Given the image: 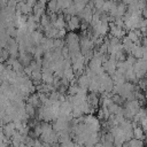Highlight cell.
I'll return each instance as SVG.
<instances>
[{"label": "cell", "instance_id": "obj_1", "mask_svg": "<svg viewBox=\"0 0 147 147\" xmlns=\"http://www.w3.org/2000/svg\"><path fill=\"white\" fill-rule=\"evenodd\" d=\"M67 24L71 31L80 28V20L77 16H67Z\"/></svg>", "mask_w": 147, "mask_h": 147}, {"label": "cell", "instance_id": "obj_2", "mask_svg": "<svg viewBox=\"0 0 147 147\" xmlns=\"http://www.w3.org/2000/svg\"><path fill=\"white\" fill-rule=\"evenodd\" d=\"M132 133H133V138L134 139H138V140H144L145 139V133H144V131H142V129L141 127H134L133 130H132Z\"/></svg>", "mask_w": 147, "mask_h": 147}, {"label": "cell", "instance_id": "obj_3", "mask_svg": "<svg viewBox=\"0 0 147 147\" xmlns=\"http://www.w3.org/2000/svg\"><path fill=\"white\" fill-rule=\"evenodd\" d=\"M24 110H25V114L29 117H34V115H36V108L34 107H32L31 105L26 103L25 107H24Z\"/></svg>", "mask_w": 147, "mask_h": 147}, {"label": "cell", "instance_id": "obj_4", "mask_svg": "<svg viewBox=\"0 0 147 147\" xmlns=\"http://www.w3.org/2000/svg\"><path fill=\"white\" fill-rule=\"evenodd\" d=\"M74 147H83V146H80L79 144H75V145H74Z\"/></svg>", "mask_w": 147, "mask_h": 147}]
</instances>
